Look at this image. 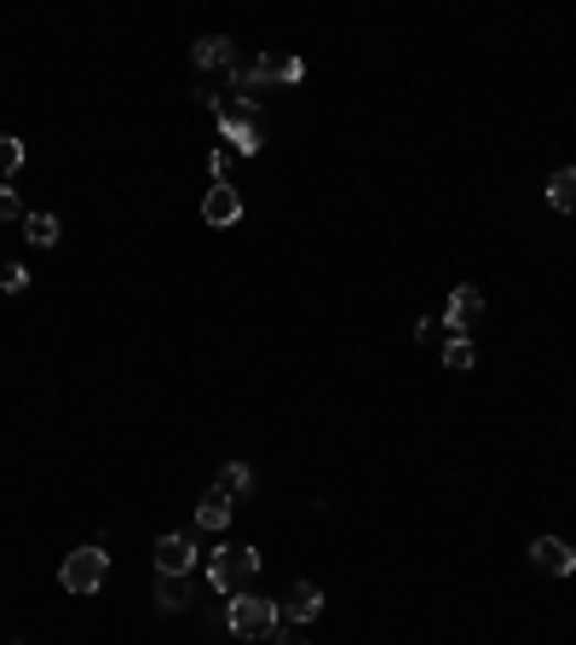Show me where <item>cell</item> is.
<instances>
[{"mask_svg":"<svg viewBox=\"0 0 576 645\" xmlns=\"http://www.w3.org/2000/svg\"><path fill=\"white\" fill-rule=\"evenodd\" d=\"M214 105V121H219V139L242 150V157H260V144H265V116L254 98H208Z\"/></svg>","mask_w":576,"mask_h":645,"instance_id":"obj_1","label":"cell"},{"mask_svg":"<svg viewBox=\"0 0 576 645\" xmlns=\"http://www.w3.org/2000/svg\"><path fill=\"white\" fill-rule=\"evenodd\" d=\"M300 75H306V64H300L294 53L289 58L283 53H260V58H248V64L231 69V93L248 98V93H260V87H294Z\"/></svg>","mask_w":576,"mask_h":645,"instance_id":"obj_2","label":"cell"},{"mask_svg":"<svg viewBox=\"0 0 576 645\" xmlns=\"http://www.w3.org/2000/svg\"><path fill=\"white\" fill-rule=\"evenodd\" d=\"M254 577H260V553L254 548H214V559H208V588L214 593L237 600V593H248Z\"/></svg>","mask_w":576,"mask_h":645,"instance_id":"obj_3","label":"cell"},{"mask_svg":"<svg viewBox=\"0 0 576 645\" xmlns=\"http://www.w3.org/2000/svg\"><path fill=\"white\" fill-rule=\"evenodd\" d=\"M105 577H110V553L98 548V541H87V548H75L69 559H64V571H58V582H64V593H98L105 588Z\"/></svg>","mask_w":576,"mask_h":645,"instance_id":"obj_4","label":"cell"},{"mask_svg":"<svg viewBox=\"0 0 576 645\" xmlns=\"http://www.w3.org/2000/svg\"><path fill=\"white\" fill-rule=\"evenodd\" d=\"M278 623H283L278 605H271V600H254V593H237V600L225 605V628H231L237 639H265Z\"/></svg>","mask_w":576,"mask_h":645,"instance_id":"obj_5","label":"cell"},{"mask_svg":"<svg viewBox=\"0 0 576 645\" xmlns=\"http://www.w3.org/2000/svg\"><path fill=\"white\" fill-rule=\"evenodd\" d=\"M156 571L162 577H191L196 571V536H185V530L162 536L156 541Z\"/></svg>","mask_w":576,"mask_h":645,"instance_id":"obj_6","label":"cell"},{"mask_svg":"<svg viewBox=\"0 0 576 645\" xmlns=\"http://www.w3.org/2000/svg\"><path fill=\"white\" fill-rule=\"evenodd\" d=\"M531 565H536V571H547V577H570L576 571V548H570V541H559V536H536L531 541Z\"/></svg>","mask_w":576,"mask_h":645,"instance_id":"obj_7","label":"cell"},{"mask_svg":"<svg viewBox=\"0 0 576 645\" xmlns=\"http://www.w3.org/2000/svg\"><path fill=\"white\" fill-rule=\"evenodd\" d=\"M479 318H485V294L479 289H456V294H449V312H444V329L449 334H461V341H467Z\"/></svg>","mask_w":576,"mask_h":645,"instance_id":"obj_8","label":"cell"},{"mask_svg":"<svg viewBox=\"0 0 576 645\" xmlns=\"http://www.w3.org/2000/svg\"><path fill=\"white\" fill-rule=\"evenodd\" d=\"M317 611H323V588H317V582H294V588L283 593V605H278L283 623H312Z\"/></svg>","mask_w":576,"mask_h":645,"instance_id":"obj_9","label":"cell"},{"mask_svg":"<svg viewBox=\"0 0 576 645\" xmlns=\"http://www.w3.org/2000/svg\"><path fill=\"white\" fill-rule=\"evenodd\" d=\"M203 219H208V225H237V219H242L237 185H214V191L203 196Z\"/></svg>","mask_w":576,"mask_h":645,"instance_id":"obj_10","label":"cell"},{"mask_svg":"<svg viewBox=\"0 0 576 645\" xmlns=\"http://www.w3.org/2000/svg\"><path fill=\"white\" fill-rule=\"evenodd\" d=\"M191 58H196V69H225V75L237 69V53H231V41L225 35H203L191 46Z\"/></svg>","mask_w":576,"mask_h":645,"instance_id":"obj_11","label":"cell"},{"mask_svg":"<svg viewBox=\"0 0 576 645\" xmlns=\"http://www.w3.org/2000/svg\"><path fill=\"white\" fill-rule=\"evenodd\" d=\"M231 513H237V502L225 496V490H208L203 507H196V525H203V530H225V525H231Z\"/></svg>","mask_w":576,"mask_h":645,"instance_id":"obj_12","label":"cell"},{"mask_svg":"<svg viewBox=\"0 0 576 645\" xmlns=\"http://www.w3.org/2000/svg\"><path fill=\"white\" fill-rule=\"evenodd\" d=\"M547 202H554L559 214H576V168H559L547 179Z\"/></svg>","mask_w":576,"mask_h":645,"instance_id":"obj_13","label":"cell"},{"mask_svg":"<svg viewBox=\"0 0 576 645\" xmlns=\"http://www.w3.org/2000/svg\"><path fill=\"white\" fill-rule=\"evenodd\" d=\"M214 490H225V496H248V490H254V473H248L242 467V461H225V467H219V479H214Z\"/></svg>","mask_w":576,"mask_h":645,"instance_id":"obj_14","label":"cell"},{"mask_svg":"<svg viewBox=\"0 0 576 645\" xmlns=\"http://www.w3.org/2000/svg\"><path fill=\"white\" fill-rule=\"evenodd\" d=\"M156 605H162V611H185V605H191V582H185V577H162V582H156Z\"/></svg>","mask_w":576,"mask_h":645,"instance_id":"obj_15","label":"cell"},{"mask_svg":"<svg viewBox=\"0 0 576 645\" xmlns=\"http://www.w3.org/2000/svg\"><path fill=\"white\" fill-rule=\"evenodd\" d=\"M23 230H30L35 248H53L58 243V214H23Z\"/></svg>","mask_w":576,"mask_h":645,"instance_id":"obj_16","label":"cell"},{"mask_svg":"<svg viewBox=\"0 0 576 645\" xmlns=\"http://www.w3.org/2000/svg\"><path fill=\"white\" fill-rule=\"evenodd\" d=\"M23 168V139L0 133V185H12V173Z\"/></svg>","mask_w":576,"mask_h":645,"instance_id":"obj_17","label":"cell"},{"mask_svg":"<svg viewBox=\"0 0 576 645\" xmlns=\"http://www.w3.org/2000/svg\"><path fill=\"white\" fill-rule=\"evenodd\" d=\"M444 369H472V341L449 334V341H444Z\"/></svg>","mask_w":576,"mask_h":645,"instance_id":"obj_18","label":"cell"},{"mask_svg":"<svg viewBox=\"0 0 576 645\" xmlns=\"http://www.w3.org/2000/svg\"><path fill=\"white\" fill-rule=\"evenodd\" d=\"M23 289H30V271H23V266L0 271V294H23Z\"/></svg>","mask_w":576,"mask_h":645,"instance_id":"obj_19","label":"cell"},{"mask_svg":"<svg viewBox=\"0 0 576 645\" xmlns=\"http://www.w3.org/2000/svg\"><path fill=\"white\" fill-rule=\"evenodd\" d=\"M0 219H23V208H18V191H12V185H0Z\"/></svg>","mask_w":576,"mask_h":645,"instance_id":"obj_20","label":"cell"},{"mask_svg":"<svg viewBox=\"0 0 576 645\" xmlns=\"http://www.w3.org/2000/svg\"><path fill=\"white\" fill-rule=\"evenodd\" d=\"M283 645H312V639L300 634V628H283Z\"/></svg>","mask_w":576,"mask_h":645,"instance_id":"obj_21","label":"cell"}]
</instances>
